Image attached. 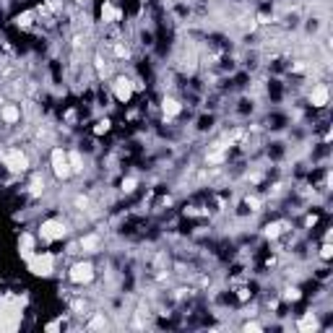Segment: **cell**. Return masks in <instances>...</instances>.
I'll use <instances>...</instances> for the list:
<instances>
[{"instance_id": "6da1fadb", "label": "cell", "mask_w": 333, "mask_h": 333, "mask_svg": "<svg viewBox=\"0 0 333 333\" xmlns=\"http://www.w3.org/2000/svg\"><path fill=\"white\" fill-rule=\"evenodd\" d=\"M92 276H94V268H92V263H76L73 268H71V281H76V284L92 281Z\"/></svg>"}, {"instance_id": "7a4b0ae2", "label": "cell", "mask_w": 333, "mask_h": 333, "mask_svg": "<svg viewBox=\"0 0 333 333\" xmlns=\"http://www.w3.org/2000/svg\"><path fill=\"white\" fill-rule=\"evenodd\" d=\"M52 167H55V174H57V177H68V174H71V162H68V157H65L60 148L52 151Z\"/></svg>"}, {"instance_id": "3957f363", "label": "cell", "mask_w": 333, "mask_h": 333, "mask_svg": "<svg viewBox=\"0 0 333 333\" xmlns=\"http://www.w3.org/2000/svg\"><path fill=\"white\" fill-rule=\"evenodd\" d=\"M39 232H42V237H44V239H57V237H63V234H65V227L60 224V221H44Z\"/></svg>"}, {"instance_id": "277c9868", "label": "cell", "mask_w": 333, "mask_h": 333, "mask_svg": "<svg viewBox=\"0 0 333 333\" xmlns=\"http://www.w3.org/2000/svg\"><path fill=\"white\" fill-rule=\"evenodd\" d=\"M115 94H117L120 102H128L130 94H133V83H130L128 78H117V81H115Z\"/></svg>"}, {"instance_id": "5b68a950", "label": "cell", "mask_w": 333, "mask_h": 333, "mask_svg": "<svg viewBox=\"0 0 333 333\" xmlns=\"http://www.w3.org/2000/svg\"><path fill=\"white\" fill-rule=\"evenodd\" d=\"M6 162H8V167L11 169H26V157H24V154H21L18 148H13L11 154H8V157H6Z\"/></svg>"}, {"instance_id": "8992f818", "label": "cell", "mask_w": 333, "mask_h": 333, "mask_svg": "<svg viewBox=\"0 0 333 333\" xmlns=\"http://www.w3.org/2000/svg\"><path fill=\"white\" fill-rule=\"evenodd\" d=\"M313 104H315V107H325V104H328V86H325V83L315 86V92H313Z\"/></svg>"}, {"instance_id": "52a82bcc", "label": "cell", "mask_w": 333, "mask_h": 333, "mask_svg": "<svg viewBox=\"0 0 333 333\" xmlns=\"http://www.w3.org/2000/svg\"><path fill=\"white\" fill-rule=\"evenodd\" d=\"M0 117H3V120H6L8 125H13V123H16V120L21 117V112H18V109H16L13 104H6L3 109H0Z\"/></svg>"}, {"instance_id": "ba28073f", "label": "cell", "mask_w": 333, "mask_h": 333, "mask_svg": "<svg viewBox=\"0 0 333 333\" xmlns=\"http://www.w3.org/2000/svg\"><path fill=\"white\" fill-rule=\"evenodd\" d=\"M177 112H180V102H174V99H164V115H167V117H174Z\"/></svg>"}, {"instance_id": "9c48e42d", "label": "cell", "mask_w": 333, "mask_h": 333, "mask_svg": "<svg viewBox=\"0 0 333 333\" xmlns=\"http://www.w3.org/2000/svg\"><path fill=\"white\" fill-rule=\"evenodd\" d=\"M320 258H323V260H328V258H330V245H323V250H320Z\"/></svg>"}]
</instances>
